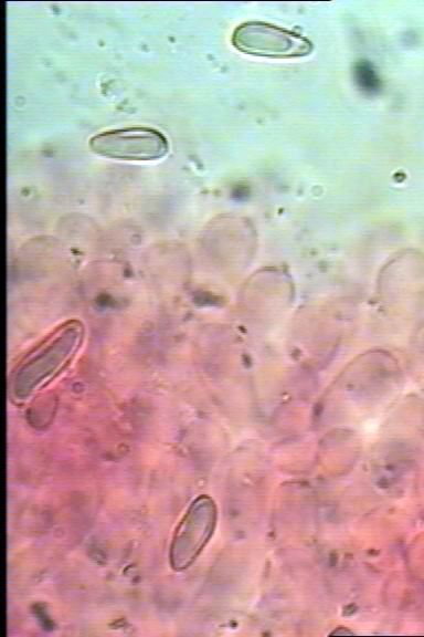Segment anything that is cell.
I'll use <instances>...</instances> for the list:
<instances>
[{
    "label": "cell",
    "instance_id": "obj_4",
    "mask_svg": "<svg viewBox=\"0 0 424 637\" xmlns=\"http://www.w3.org/2000/svg\"><path fill=\"white\" fill-rule=\"evenodd\" d=\"M216 511L213 501L200 495L191 502L172 535L169 561L176 572L188 568L213 534Z\"/></svg>",
    "mask_w": 424,
    "mask_h": 637
},
{
    "label": "cell",
    "instance_id": "obj_2",
    "mask_svg": "<svg viewBox=\"0 0 424 637\" xmlns=\"http://www.w3.org/2000/svg\"><path fill=\"white\" fill-rule=\"evenodd\" d=\"M231 43L245 54L269 59L301 58L312 51V43L304 35L262 21L237 25Z\"/></svg>",
    "mask_w": 424,
    "mask_h": 637
},
{
    "label": "cell",
    "instance_id": "obj_1",
    "mask_svg": "<svg viewBox=\"0 0 424 637\" xmlns=\"http://www.w3.org/2000/svg\"><path fill=\"white\" fill-rule=\"evenodd\" d=\"M85 328L76 318L67 320L31 347L15 364L10 390L18 400L28 399L62 374L78 354Z\"/></svg>",
    "mask_w": 424,
    "mask_h": 637
},
{
    "label": "cell",
    "instance_id": "obj_3",
    "mask_svg": "<svg viewBox=\"0 0 424 637\" xmlns=\"http://www.w3.org/2000/svg\"><path fill=\"white\" fill-rule=\"evenodd\" d=\"M88 145L98 156L120 160H157L169 152L166 136L155 128L145 126L102 132L91 137Z\"/></svg>",
    "mask_w": 424,
    "mask_h": 637
}]
</instances>
